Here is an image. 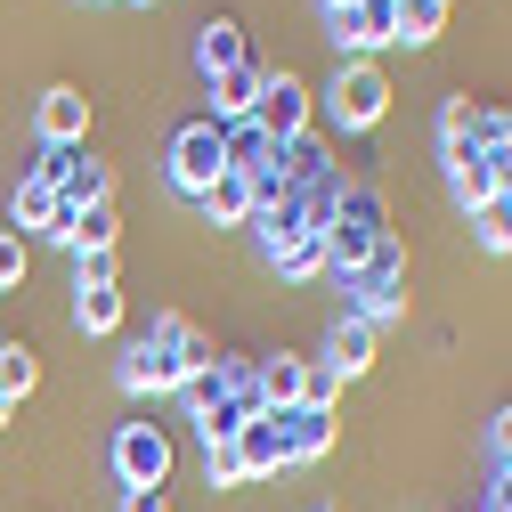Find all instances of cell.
Returning <instances> with one entry per match:
<instances>
[{"label": "cell", "instance_id": "cell-1", "mask_svg": "<svg viewBox=\"0 0 512 512\" xmlns=\"http://www.w3.org/2000/svg\"><path fill=\"white\" fill-rule=\"evenodd\" d=\"M204 366H212V342L187 326V317H163L114 374H122V391H179V382H196Z\"/></svg>", "mask_w": 512, "mask_h": 512}, {"label": "cell", "instance_id": "cell-2", "mask_svg": "<svg viewBox=\"0 0 512 512\" xmlns=\"http://www.w3.org/2000/svg\"><path fill=\"white\" fill-rule=\"evenodd\" d=\"M391 236V204H382V187H334V212H326V261L350 277L366 269V252Z\"/></svg>", "mask_w": 512, "mask_h": 512}, {"label": "cell", "instance_id": "cell-3", "mask_svg": "<svg viewBox=\"0 0 512 512\" xmlns=\"http://www.w3.org/2000/svg\"><path fill=\"white\" fill-rule=\"evenodd\" d=\"M382 106H391V82H382L374 57H342L334 82H326V114L342 122V131H374Z\"/></svg>", "mask_w": 512, "mask_h": 512}, {"label": "cell", "instance_id": "cell-4", "mask_svg": "<svg viewBox=\"0 0 512 512\" xmlns=\"http://www.w3.org/2000/svg\"><path fill=\"white\" fill-rule=\"evenodd\" d=\"M228 171V122H187V131L171 139V187H179V196H196L204 204V187Z\"/></svg>", "mask_w": 512, "mask_h": 512}, {"label": "cell", "instance_id": "cell-5", "mask_svg": "<svg viewBox=\"0 0 512 512\" xmlns=\"http://www.w3.org/2000/svg\"><path fill=\"white\" fill-rule=\"evenodd\" d=\"M252 131H261L269 147H293V139L309 131V82L277 66V74L261 82V106H252Z\"/></svg>", "mask_w": 512, "mask_h": 512}, {"label": "cell", "instance_id": "cell-6", "mask_svg": "<svg viewBox=\"0 0 512 512\" xmlns=\"http://www.w3.org/2000/svg\"><path fill=\"white\" fill-rule=\"evenodd\" d=\"M114 472H122V488H163V480H171V439H163V423H122V431H114Z\"/></svg>", "mask_w": 512, "mask_h": 512}, {"label": "cell", "instance_id": "cell-7", "mask_svg": "<svg viewBox=\"0 0 512 512\" xmlns=\"http://www.w3.org/2000/svg\"><path fill=\"white\" fill-rule=\"evenodd\" d=\"M33 122H41L49 147H82V131H90V98H82L74 82H49L41 106H33Z\"/></svg>", "mask_w": 512, "mask_h": 512}, {"label": "cell", "instance_id": "cell-8", "mask_svg": "<svg viewBox=\"0 0 512 512\" xmlns=\"http://www.w3.org/2000/svg\"><path fill=\"white\" fill-rule=\"evenodd\" d=\"M277 415V439H285V464H317L334 447V415L326 407H269Z\"/></svg>", "mask_w": 512, "mask_h": 512}, {"label": "cell", "instance_id": "cell-9", "mask_svg": "<svg viewBox=\"0 0 512 512\" xmlns=\"http://www.w3.org/2000/svg\"><path fill=\"white\" fill-rule=\"evenodd\" d=\"M374 41H399V0H358V9H342V17H334V49L366 57Z\"/></svg>", "mask_w": 512, "mask_h": 512}, {"label": "cell", "instance_id": "cell-10", "mask_svg": "<svg viewBox=\"0 0 512 512\" xmlns=\"http://www.w3.org/2000/svg\"><path fill=\"white\" fill-rule=\"evenodd\" d=\"M261 82H269V66H228V74H212V122H252V106H261Z\"/></svg>", "mask_w": 512, "mask_h": 512}, {"label": "cell", "instance_id": "cell-11", "mask_svg": "<svg viewBox=\"0 0 512 512\" xmlns=\"http://www.w3.org/2000/svg\"><path fill=\"white\" fill-rule=\"evenodd\" d=\"M9 212H17V228H41V236H57V228H66V220H74V204H66V196H57V187H41L33 171L17 179V196H9Z\"/></svg>", "mask_w": 512, "mask_h": 512}, {"label": "cell", "instance_id": "cell-12", "mask_svg": "<svg viewBox=\"0 0 512 512\" xmlns=\"http://www.w3.org/2000/svg\"><path fill=\"white\" fill-rule=\"evenodd\" d=\"M447 187H456V204H464V212H480V204L496 196L488 155H480V147H447Z\"/></svg>", "mask_w": 512, "mask_h": 512}, {"label": "cell", "instance_id": "cell-13", "mask_svg": "<svg viewBox=\"0 0 512 512\" xmlns=\"http://www.w3.org/2000/svg\"><path fill=\"white\" fill-rule=\"evenodd\" d=\"M326 366H334V382H350V374H366V366H374V326H366V317H342V326H334Z\"/></svg>", "mask_w": 512, "mask_h": 512}, {"label": "cell", "instance_id": "cell-14", "mask_svg": "<svg viewBox=\"0 0 512 512\" xmlns=\"http://www.w3.org/2000/svg\"><path fill=\"white\" fill-rule=\"evenodd\" d=\"M236 456H244V472L261 480V472H285V439H277V415H252L244 431H236Z\"/></svg>", "mask_w": 512, "mask_h": 512}, {"label": "cell", "instance_id": "cell-15", "mask_svg": "<svg viewBox=\"0 0 512 512\" xmlns=\"http://www.w3.org/2000/svg\"><path fill=\"white\" fill-rule=\"evenodd\" d=\"M204 212H212L220 228H244L252 212H261V204H252V179H244V171H220V179L204 187Z\"/></svg>", "mask_w": 512, "mask_h": 512}, {"label": "cell", "instance_id": "cell-16", "mask_svg": "<svg viewBox=\"0 0 512 512\" xmlns=\"http://www.w3.org/2000/svg\"><path fill=\"white\" fill-rule=\"evenodd\" d=\"M196 66H204V74L244 66V25H236V17H212V25L196 33Z\"/></svg>", "mask_w": 512, "mask_h": 512}, {"label": "cell", "instance_id": "cell-17", "mask_svg": "<svg viewBox=\"0 0 512 512\" xmlns=\"http://www.w3.org/2000/svg\"><path fill=\"white\" fill-rule=\"evenodd\" d=\"M114 236H122L114 204H90V212H74L66 228H57V244H74V252H114Z\"/></svg>", "mask_w": 512, "mask_h": 512}, {"label": "cell", "instance_id": "cell-18", "mask_svg": "<svg viewBox=\"0 0 512 512\" xmlns=\"http://www.w3.org/2000/svg\"><path fill=\"white\" fill-rule=\"evenodd\" d=\"M74 326L82 334H114L122 326V285H74Z\"/></svg>", "mask_w": 512, "mask_h": 512}, {"label": "cell", "instance_id": "cell-19", "mask_svg": "<svg viewBox=\"0 0 512 512\" xmlns=\"http://www.w3.org/2000/svg\"><path fill=\"white\" fill-rule=\"evenodd\" d=\"M317 269H326V236H317V228H301V236H285L277 244V277H317Z\"/></svg>", "mask_w": 512, "mask_h": 512}, {"label": "cell", "instance_id": "cell-20", "mask_svg": "<svg viewBox=\"0 0 512 512\" xmlns=\"http://www.w3.org/2000/svg\"><path fill=\"white\" fill-rule=\"evenodd\" d=\"M66 204H74V212H90V204H114V171H106L98 155H82V163H74V179H66Z\"/></svg>", "mask_w": 512, "mask_h": 512}, {"label": "cell", "instance_id": "cell-21", "mask_svg": "<svg viewBox=\"0 0 512 512\" xmlns=\"http://www.w3.org/2000/svg\"><path fill=\"white\" fill-rule=\"evenodd\" d=\"M439 147H480V98H447L439 106Z\"/></svg>", "mask_w": 512, "mask_h": 512}, {"label": "cell", "instance_id": "cell-22", "mask_svg": "<svg viewBox=\"0 0 512 512\" xmlns=\"http://www.w3.org/2000/svg\"><path fill=\"white\" fill-rule=\"evenodd\" d=\"M41 382V358H33V342H0V391L9 399H25Z\"/></svg>", "mask_w": 512, "mask_h": 512}, {"label": "cell", "instance_id": "cell-23", "mask_svg": "<svg viewBox=\"0 0 512 512\" xmlns=\"http://www.w3.org/2000/svg\"><path fill=\"white\" fill-rule=\"evenodd\" d=\"M447 0H399V41H439Z\"/></svg>", "mask_w": 512, "mask_h": 512}, {"label": "cell", "instance_id": "cell-24", "mask_svg": "<svg viewBox=\"0 0 512 512\" xmlns=\"http://www.w3.org/2000/svg\"><path fill=\"white\" fill-rule=\"evenodd\" d=\"M472 228H480L488 252H512V196H488V204L472 212Z\"/></svg>", "mask_w": 512, "mask_h": 512}, {"label": "cell", "instance_id": "cell-25", "mask_svg": "<svg viewBox=\"0 0 512 512\" xmlns=\"http://www.w3.org/2000/svg\"><path fill=\"white\" fill-rule=\"evenodd\" d=\"M293 391H301V366L277 350V358L261 366V407H293Z\"/></svg>", "mask_w": 512, "mask_h": 512}, {"label": "cell", "instance_id": "cell-26", "mask_svg": "<svg viewBox=\"0 0 512 512\" xmlns=\"http://www.w3.org/2000/svg\"><path fill=\"white\" fill-rule=\"evenodd\" d=\"M204 480H220V488L252 480V472H244V456H236V439H204Z\"/></svg>", "mask_w": 512, "mask_h": 512}, {"label": "cell", "instance_id": "cell-27", "mask_svg": "<svg viewBox=\"0 0 512 512\" xmlns=\"http://www.w3.org/2000/svg\"><path fill=\"white\" fill-rule=\"evenodd\" d=\"M293 407H326L334 415V366L317 358V366H301V391H293Z\"/></svg>", "mask_w": 512, "mask_h": 512}, {"label": "cell", "instance_id": "cell-28", "mask_svg": "<svg viewBox=\"0 0 512 512\" xmlns=\"http://www.w3.org/2000/svg\"><path fill=\"white\" fill-rule=\"evenodd\" d=\"M74 163H82V147H49V155L33 163V179H41V187H57V196H66V179H74Z\"/></svg>", "mask_w": 512, "mask_h": 512}, {"label": "cell", "instance_id": "cell-29", "mask_svg": "<svg viewBox=\"0 0 512 512\" xmlns=\"http://www.w3.org/2000/svg\"><path fill=\"white\" fill-rule=\"evenodd\" d=\"M25 269H33L25 236H0V293H9V285H25Z\"/></svg>", "mask_w": 512, "mask_h": 512}, {"label": "cell", "instance_id": "cell-30", "mask_svg": "<svg viewBox=\"0 0 512 512\" xmlns=\"http://www.w3.org/2000/svg\"><path fill=\"white\" fill-rule=\"evenodd\" d=\"M74 285H114V252H82V269H74Z\"/></svg>", "mask_w": 512, "mask_h": 512}, {"label": "cell", "instance_id": "cell-31", "mask_svg": "<svg viewBox=\"0 0 512 512\" xmlns=\"http://www.w3.org/2000/svg\"><path fill=\"white\" fill-rule=\"evenodd\" d=\"M114 512H171V504H163V488H122Z\"/></svg>", "mask_w": 512, "mask_h": 512}, {"label": "cell", "instance_id": "cell-32", "mask_svg": "<svg viewBox=\"0 0 512 512\" xmlns=\"http://www.w3.org/2000/svg\"><path fill=\"white\" fill-rule=\"evenodd\" d=\"M488 447H496V456H512V407L496 415V431H488Z\"/></svg>", "mask_w": 512, "mask_h": 512}, {"label": "cell", "instance_id": "cell-33", "mask_svg": "<svg viewBox=\"0 0 512 512\" xmlns=\"http://www.w3.org/2000/svg\"><path fill=\"white\" fill-rule=\"evenodd\" d=\"M9 415H17V399H9V391H0V431H9Z\"/></svg>", "mask_w": 512, "mask_h": 512}, {"label": "cell", "instance_id": "cell-34", "mask_svg": "<svg viewBox=\"0 0 512 512\" xmlns=\"http://www.w3.org/2000/svg\"><path fill=\"white\" fill-rule=\"evenodd\" d=\"M342 9H358V0H326V17H342Z\"/></svg>", "mask_w": 512, "mask_h": 512}, {"label": "cell", "instance_id": "cell-35", "mask_svg": "<svg viewBox=\"0 0 512 512\" xmlns=\"http://www.w3.org/2000/svg\"><path fill=\"white\" fill-rule=\"evenodd\" d=\"M326 512H334V504H326Z\"/></svg>", "mask_w": 512, "mask_h": 512}]
</instances>
